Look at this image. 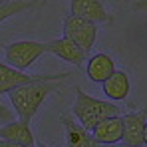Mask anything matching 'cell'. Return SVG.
<instances>
[{
    "mask_svg": "<svg viewBox=\"0 0 147 147\" xmlns=\"http://www.w3.org/2000/svg\"><path fill=\"white\" fill-rule=\"evenodd\" d=\"M113 147H129V145H127V143H123V141H119L117 145H113Z\"/></svg>",
    "mask_w": 147,
    "mask_h": 147,
    "instance_id": "obj_19",
    "label": "cell"
},
{
    "mask_svg": "<svg viewBox=\"0 0 147 147\" xmlns=\"http://www.w3.org/2000/svg\"><path fill=\"white\" fill-rule=\"evenodd\" d=\"M131 8H133L135 12H145L147 14V0H137V2H133Z\"/></svg>",
    "mask_w": 147,
    "mask_h": 147,
    "instance_id": "obj_15",
    "label": "cell"
},
{
    "mask_svg": "<svg viewBox=\"0 0 147 147\" xmlns=\"http://www.w3.org/2000/svg\"><path fill=\"white\" fill-rule=\"evenodd\" d=\"M58 90H60V82H36V84H28L12 90L8 98L14 111L18 113V119L30 123L32 117L38 113L40 105L46 101V98L56 94Z\"/></svg>",
    "mask_w": 147,
    "mask_h": 147,
    "instance_id": "obj_1",
    "label": "cell"
},
{
    "mask_svg": "<svg viewBox=\"0 0 147 147\" xmlns=\"http://www.w3.org/2000/svg\"><path fill=\"white\" fill-rule=\"evenodd\" d=\"M60 121L64 125V133H66V147H101L94 139L92 131H88L80 123L70 119L68 115H62Z\"/></svg>",
    "mask_w": 147,
    "mask_h": 147,
    "instance_id": "obj_10",
    "label": "cell"
},
{
    "mask_svg": "<svg viewBox=\"0 0 147 147\" xmlns=\"http://www.w3.org/2000/svg\"><path fill=\"white\" fill-rule=\"evenodd\" d=\"M34 6H36V2H32V0H12V2L0 4V24L6 18H12L16 14H22V12L34 8Z\"/></svg>",
    "mask_w": 147,
    "mask_h": 147,
    "instance_id": "obj_14",
    "label": "cell"
},
{
    "mask_svg": "<svg viewBox=\"0 0 147 147\" xmlns=\"http://www.w3.org/2000/svg\"><path fill=\"white\" fill-rule=\"evenodd\" d=\"M70 10L74 16L88 20L92 24H109L113 18L107 12V8L103 6L101 0H72L70 2Z\"/></svg>",
    "mask_w": 147,
    "mask_h": 147,
    "instance_id": "obj_6",
    "label": "cell"
},
{
    "mask_svg": "<svg viewBox=\"0 0 147 147\" xmlns=\"http://www.w3.org/2000/svg\"><path fill=\"white\" fill-rule=\"evenodd\" d=\"M143 147H147V123H145V135H143Z\"/></svg>",
    "mask_w": 147,
    "mask_h": 147,
    "instance_id": "obj_18",
    "label": "cell"
},
{
    "mask_svg": "<svg viewBox=\"0 0 147 147\" xmlns=\"http://www.w3.org/2000/svg\"><path fill=\"white\" fill-rule=\"evenodd\" d=\"M94 139L99 145H117L119 141H123V119L121 115H113L107 117L103 121H99L94 129H92Z\"/></svg>",
    "mask_w": 147,
    "mask_h": 147,
    "instance_id": "obj_8",
    "label": "cell"
},
{
    "mask_svg": "<svg viewBox=\"0 0 147 147\" xmlns=\"http://www.w3.org/2000/svg\"><path fill=\"white\" fill-rule=\"evenodd\" d=\"M48 52L44 42H36V40H18L12 44H6L4 48V56L8 66L24 72L28 68H32L36 64V60L40 56H44Z\"/></svg>",
    "mask_w": 147,
    "mask_h": 147,
    "instance_id": "obj_3",
    "label": "cell"
},
{
    "mask_svg": "<svg viewBox=\"0 0 147 147\" xmlns=\"http://www.w3.org/2000/svg\"><path fill=\"white\" fill-rule=\"evenodd\" d=\"M74 113H76V117H78V121H80L82 127H86L88 131H92L99 121H103L107 117H113V115H121V109L115 103H111V101H103V99L92 98L80 86H76Z\"/></svg>",
    "mask_w": 147,
    "mask_h": 147,
    "instance_id": "obj_2",
    "label": "cell"
},
{
    "mask_svg": "<svg viewBox=\"0 0 147 147\" xmlns=\"http://www.w3.org/2000/svg\"><path fill=\"white\" fill-rule=\"evenodd\" d=\"M121 119H123V143H127L129 147H143L147 107L125 113V115H121Z\"/></svg>",
    "mask_w": 147,
    "mask_h": 147,
    "instance_id": "obj_7",
    "label": "cell"
},
{
    "mask_svg": "<svg viewBox=\"0 0 147 147\" xmlns=\"http://www.w3.org/2000/svg\"><path fill=\"white\" fill-rule=\"evenodd\" d=\"M0 117H2V119H8V117H10V113H8V109H6V107H4L2 103H0Z\"/></svg>",
    "mask_w": 147,
    "mask_h": 147,
    "instance_id": "obj_16",
    "label": "cell"
},
{
    "mask_svg": "<svg viewBox=\"0 0 147 147\" xmlns=\"http://www.w3.org/2000/svg\"><path fill=\"white\" fill-rule=\"evenodd\" d=\"M86 72H88V76H90V80H92V82L103 84L111 74L115 72V62H113L107 54L99 52V54H94V56H90V58H88Z\"/></svg>",
    "mask_w": 147,
    "mask_h": 147,
    "instance_id": "obj_12",
    "label": "cell"
},
{
    "mask_svg": "<svg viewBox=\"0 0 147 147\" xmlns=\"http://www.w3.org/2000/svg\"><path fill=\"white\" fill-rule=\"evenodd\" d=\"M0 139L2 141H10V143H18V145L24 147H34V133L30 129V123L22 121V119H16V121H10L6 125H0Z\"/></svg>",
    "mask_w": 147,
    "mask_h": 147,
    "instance_id": "obj_11",
    "label": "cell"
},
{
    "mask_svg": "<svg viewBox=\"0 0 147 147\" xmlns=\"http://www.w3.org/2000/svg\"><path fill=\"white\" fill-rule=\"evenodd\" d=\"M46 48L50 54L58 56L60 60H64L68 64H74L76 68H80V66H84V62H88V52H84L80 46L70 42L68 38H56V40L46 44Z\"/></svg>",
    "mask_w": 147,
    "mask_h": 147,
    "instance_id": "obj_9",
    "label": "cell"
},
{
    "mask_svg": "<svg viewBox=\"0 0 147 147\" xmlns=\"http://www.w3.org/2000/svg\"><path fill=\"white\" fill-rule=\"evenodd\" d=\"M40 2H46V0H40Z\"/></svg>",
    "mask_w": 147,
    "mask_h": 147,
    "instance_id": "obj_23",
    "label": "cell"
},
{
    "mask_svg": "<svg viewBox=\"0 0 147 147\" xmlns=\"http://www.w3.org/2000/svg\"><path fill=\"white\" fill-rule=\"evenodd\" d=\"M101 86H103V94L109 99H113V101H123L129 96V90H131L129 76L123 70H115Z\"/></svg>",
    "mask_w": 147,
    "mask_h": 147,
    "instance_id": "obj_13",
    "label": "cell"
},
{
    "mask_svg": "<svg viewBox=\"0 0 147 147\" xmlns=\"http://www.w3.org/2000/svg\"><path fill=\"white\" fill-rule=\"evenodd\" d=\"M0 147H24V145H18V143H10V141H0Z\"/></svg>",
    "mask_w": 147,
    "mask_h": 147,
    "instance_id": "obj_17",
    "label": "cell"
},
{
    "mask_svg": "<svg viewBox=\"0 0 147 147\" xmlns=\"http://www.w3.org/2000/svg\"><path fill=\"white\" fill-rule=\"evenodd\" d=\"M34 147H48V145H44V143H40V145H34Z\"/></svg>",
    "mask_w": 147,
    "mask_h": 147,
    "instance_id": "obj_21",
    "label": "cell"
},
{
    "mask_svg": "<svg viewBox=\"0 0 147 147\" xmlns=\"http://www.w3.org/2000/svg\"><path fill=\"white\" fill-rule=\"evenodd\" d=\"M70 72H62V74H52V76H42V74H26L20 72L4 62H0V96L10 94L16 88H22L28 84H36V82H60L64 78H70Z\"/></svg>",
    "mask_w": 147,
    "mask_h": 147,
    "instance_id": "obj_4",
    "label": "cell"
},
{
    "mask_svg": "<svg viewBox=\"0 0 147 147\" xmlns=\"http://www.w3.org/2000/svg\"><path fill=\"white\" fill-rule=\"evenodd\" d=\"M64 38H68L70 42H74L76 46H80L84 52L90 54L98 38V26L74 14H68L64 20Z\"/></svg>",
    "mask_w": 147,
    "mask_h": 147,
    "instance_id": "obj_5",
    "label": "cell"
},
{
    "mask_svg": "<svg viewBox=\"0 0 147 147\" xmlns=\"http://www.w3.org/2000/svg\"><path fill=\"white\" fill-rule=\"evenodd\" d=\"M101 147H111V145H101Z\"/></svg>",
    "mask_w": 147,
    "mask_h": 147,
    "instance_id": "obj_22",
    "label": "cell"
},
{
    "mask_svg": "<svg viewBox=\"0 0 147 147\" xmlns=\"http://www.w3.org/2000/svg\"><path fill=\"white\" fill-rule=\"evenodd\" d=\"M6 2H12V0H0V4H6Z\"/></svg>",
    "mask_w": 147,
    "mask_h": 147,
    "instance_id": "obj_20",
    "label": "cell"
}]
</instances>
